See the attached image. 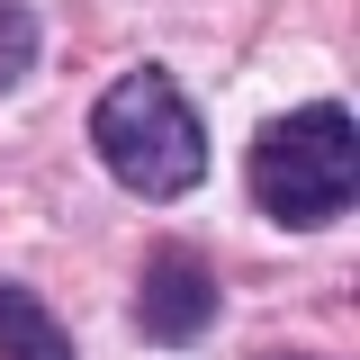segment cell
Masks as SVG:
<instances>
[{
  "instance_id": "6da1fadb",
  "label": "cell",
  "mask_w": 360,
  "mask_h": 360,
  "mask_svg": "<svg viewBox=\"0 0 360 360\" xmlns=\"http://www.w3.org/2000/svg\"><path fill=\"white\" fill-rule=\"evenodd\" d=\"M252 207L288 234H315V225H342L360 198V127L342 99H315V108H288L252 135Z\"/></svg>"
},
{
  "instance_id": "7a4b0ae2",
  "label": "cell",
  "mask_w": 360,
  "mask_h": 360,
  "mask_svg": "<svg viewBox=\"0 0 360 360\" xmlns=\"http://www.w3.org/2000/svg\"><path fill=\"white\" fill-rule=\"evenodd\" d=\"M90 144L135 198H189L207 180V127L162 63H135L90 99Z\"/></svg>"
},
{
  "instance_id": "3957f363",
  "label": "cell",
  "mask_w": 360,
  "mask_h": 360,
  "mask_svg": "<svg viewBox=\"0 0 360 360\" xmlns=\"http://www.w3.org/2000/svg\"><path fill=\"white\" fill-rule=\"evenodd\" d=\"M135 324H144V342H198L217 324V270L189 243H153L144 288H135Z\"/></svg>"
},
{
  "instance_id": "277c9868",
  "label": "cell",
  "mask_w": 360,
  "mask_h": 360,
  "mask_svg": "<svg viewBox=\"0 0 360 360\" xmlns=\"http://www.w3.org/2000/svg\"><path fill=\"white\" fill-rule=\"evenodd\" d=\"M0 360H72L54 307L37 288H18V279H0Z\"/></svg>"
},
{
  "instance_id": "5b68a950",
  "label": "cell",
  "mask_w": 360,
  "mask_h": 360,
  "mask_svg": "<svg viewBox=\"0 0 360 360\" xmlns=\"http://www.w3.org/2000/svg\"><path fill=\"white\" fill-rule=\"evenodd\" d=\"M27 72H37V9L0 0V90H18Z\"/></svg>"
}]
</instances>
